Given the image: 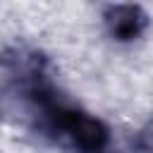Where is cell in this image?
Returning a JSON list of instances; mask_svg holds the SVG:
<instances>
[{
	"instance_id": "1",
	"label": "cell",
	"mask_w": 153,
	"mask_h": 153,
	"mask_svg": "<svg viewBox=\"0 0 153 153\" xmlns=\"http://www.w3.org/2000/svg\"><path fill=\"white\" fill-rule=\"evenodd\" d=\"M41 105H43L50 129L55 134L69 139L81 153H100L105 148L108 131L98 120H93L74 108H67V105L57 103L55 98H41Z\"/></svg>"
},
{
	"instance_id": "2",
	"label": "cell",
	"mask_w": 153,
	"mask_h": 153,
	"mask_svg": "<svg viewBox=\"0 0 153 153\" xmlns=\"http://www.w3.org/2000/svg\"><path fill=\"white\" fill-rule=\"evenodd\" d=\"M108 26H110V33L117 41H131V38H136L143 31L146 17H143L141 7L117 5V7H112L108 12Z\"/></svg>"
}]
</instances>
